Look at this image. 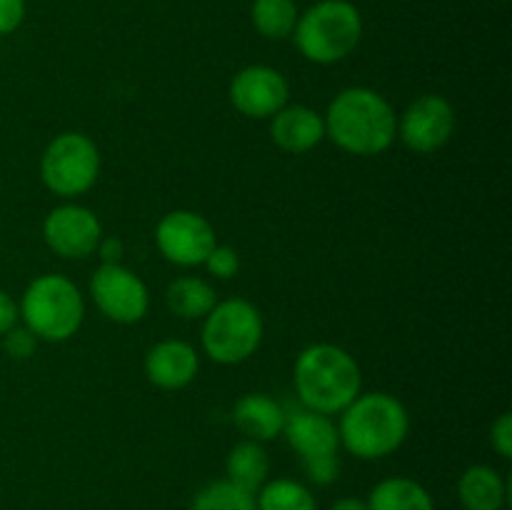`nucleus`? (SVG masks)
Here are the masks:
<instances>
[{"instance_id": "obj_1", "label": "nucleus", "mask_w": 512, "mask_h": 510, "mask_svg": "<svg viewBox=\"0 0 512 510\" xmlns=\"http://www.w3.org/2000/svg\"><path fill=\"white\" fill-rule=\"evenodd\" d=\"M323 120L325 135L353 155H380L398 135L393 105L370 88H348L335 95Z\"/></svg>"}, {"instance_id": "obj_2", "label": "nucleus", "mask_w": 512, "mask_h": 510, "mask_svg": "<svg viewBox=\"0 0 512 510\" xmlns=\"http://www.w3.org/2000/svg\"><path fill=\"white\" fill-rule=\"evenodd\" d=\"M295 390L315 413H343L360 395V368L348 350L330 343L305 348L295 360Z\"/></svg>"}, {"instance_id": "obj_3", "label": "nucleus", "mask_w": 512, "mask_h": 510, "mask_svg": "<svg viewBox=\"0 0 512 510\" xmlns=\"http://www.w3.org/2000/svg\"><path fill=\"white\" fill-rule=\"evenodd\" d=\"M408 410L388 393L358 395L340 420V443L360 460H378L395 453L408 435Z\"/></svg>"}, {"instance_id": "obj_4", "label": "nucleus", "mask_w": 512, "mask_h": 510, "mask_svg": "<svg viewBox=\"0 0 512 510\" xmlns=\"http://www.w3.org/2000/svg\"><path fill=\"white\" fill-rule=\"evenodd\" d=\"M298 50L310 63L330 65L348 58L363 38L360 10L348 0H320L305 10L293 30Z\"/></svg>"}, {"instance_id": "obj_5", "label": "nucleus", "mask_w": 512, "mask_h": 510, "mask_svg": "<svg viewBox=\"0 0 512 510\" xmlns=\"http://www.w3.org/2000/svg\"><path fill=\"white\" fill-rule=\"evenodd\" d=\"M85 303L73 280L65 275H40L28 285L20 303V318L25 328L40 340L63 343L78 333L83 323Z\"/></svg>"}, {"instance_id": "obj_6", "label": "nucleus", "mask_w": 512, "mask_h": 510, "mask_svg": "<svg viewBox=\"0 0 512 510\" xmlns=\"http://www.w3.org/2000/svg\"><path fill=\"white\" fill-rule=\"evenodd\" d=\"M260 340H263V315L248 300H223L205 315L203 348L215 363H243L258 350Z\"/></svg>"}, {"instance_id": "obj_7", "label": "nucleus", "mask_w": 512, "mask_h": 510, "mask_svg": "<svg viewBox=\"0 0 512 510\" xmlns=\"http://www.w3.org/2000/svg\"><path fill=\"white\" fill-rule=\"evenodd\" d=\"M98 173L100 153L93 140L83 133H60L45 148L40 160L43 183L63 198H73L93 188Z\"/></svg>"}, {"instance_id": "obj_8", "label": "nucleus", "mask_w": 512, "mask_h": 510, "mask_svg": "<svg viewBox=\"0 0 512 510\" xmlns=\"http://www.w3.org/2000/svg\"><path fill=\"white\" fill-rule=\"evenodd\" d=\"M95 305L113 323H138L148 313V288L133 270L120 263H103L90 280Z\"/></svg>"}, {"instance_id": "obj_9", "label": "nucleus", "mask_w": 512, "mask_h": 510, "mask_svg": "<svg viewBox=\"0 0 512 510\" xmlns=\"http://www.w3.org/2000/svg\"><path fill=\"white\" fill-rule=\"evenodd\" d=\"M155 243L165 260L175 265H203L215 248V230L208 220L193 210H173L155 230Z\"/></svg>"}, {"instance_id": "obj_10", "label": "nucleus", "mask_w": 512, "mask_h": 510, "mask_svg": "<svg viewBox=\"0 0 512 510\" xmlns=\"http://www.w3.org/2000/svg\"><path fill=\"white\" fill-rule=\"evenodd\" d=\"M43 238L60 258L80 260L98 250L103 228L93 210L83 205H60L50 210L43 223Z\"/></svg>"}, {"instance_id": "obj_11", "label": "nucleus", "mask_w": 512, "mask_h": 510, "mask_svg": "<svg viewBox=\"0 0 512 510\" xmlns=\"http://www.w3.org/2000/svg\"><path fill=\"white\" fill-rule=\"evenodd\" d=\"M400 138L415 153H435L455 130V110L443 95H420L403 113L398 125Z\"/></svg>"}, {"instance_id": "obj_12", "label": "nucleus", "mask_w": 512, "mask_h": 510, "mask_svg": "<svg viewBox=\"0 0 512 510\" xmlns=\"http://www.w3.org/2000/svg\"><path fill=\"white\" fill-rule=\"evenodd\" d=\"M230 100L248 118H273L288 105V83L268 65H248L230 83Z\"/></svg>"}, {"instance_id": "obj_13", "label": "nucleus", "mask_w": 512, "mask_h": 510, "mask_svg": "<svg viewBox=\"0 0 512 510\" xmlns=\"http://www.w3.org/2000/svg\"><path fill=\"white\" fill-rule=\"evenodd\" d=\"M198 353L183 340H163L145 355V375L163 390H180L198 375Z\"/></svg>"}, {"instance_id": "obj_14", "label": "nucleus", "mask_w": 512, "mask_h": 510, "mask_svg": "<svg viewBox=\"0 0 512 510\" xmlns=\"http://www.w3.org/2000/svg\"><path fill=\"white\" fill-rule=\"evenodd\" d=\"M283 435L285 440H288L290 448H293L303 460L315 458V455L338 453V425H335L328 415L315 413V410L310 408L285 413Z\"/></svg>"}, {"instance_id": "obj_15", "label": "nucleus", "mask_w": 512, "mask_h": 510, "mask_svg": "<svg viewBox=\"0 0 512 510\" xmlns=\"http://www.w3.org/2000/svg\"><path fill=\"white\" fill-rule=\"evenodd\" d=\"M270 135L285 153H308L325 138V120L308 105H285L273 115Z\"/></svg>"}, {"instance_id": "obj_16", "label": "nucleus", "mask_w": 512, "mask_h": 510, "mask_svg": "<svg viewBox=\"0 0 512 510\" xmlns=\"http://www.w3.org/2000/svg\"><path fill=\"white\" fill-rule=\"evenodd\" d=\"M233 420L240 433L245 435V440L268 443V440L278 438L283 433L285 410L270 395L248 393L235 403Z\"/></svg>"}, {"instance_id": "obj_17", "label": "nucleus", "mask_w": 512, "mask_h": 510, "mask_svg": "<svg viewBox=\"0 0 512 510\" xmlns=\"http://www.w3.org/2000/svg\"><path fill=\"white\" fill-rule=\"evenodd\" d=\"M458 498L465 510H503L508 485L490 465H470L458 480Z\"/></svg>"}, {"instance_id": "obj_18", "label": "nucleus", "mask_w": 512, "mask_h": 510, "mask_svg": "<svg viewBox=\"0 0 512 510\" xmlns=\"http://www.w3.org/2000/svg\"><path fill=\"white\" fill-rule=\"evenodd\" d=\"M365 503H368V510H435L428 488L403 475L380 480Z\"/></svg>"}, {"instance_id": "obj_19", "label": "nucleus", "mask_w": 512, "mask_h": 510, "mask_svg": "<svg viewBox=\"0 0 512 510\" xmlns=\"http://www.w3.org/2000/svg\"><path fill=\"white\" fill-rule=\"evenodd\" d=\"M225 473H228L230 483L240 485V488L255 495L268 483L270 458L263 445L255 443V440H243V443L233 445V450L228 453Z\"/></svg>"}, {"instance_id": "obj_20", "label": "nucleus", "mask_w": 512, "mask_h": 510, "mask_svg": "<svg viewBox=\"0 0 512 510\" xmlns=\"http://www.w3.org/2000/svg\"><path fill=\"white\" fill-rule=\"evenodd\" d=\"M165 300H168V308L175 315L188 320L205 318L213 310V305L218 303L213 285L205 283L203 278H193V275L173 280L168 293H165Z\"/></svg>"}, {"instance_id": "obj_21", "label": "nucleus", "mask_w": 512, "mask_h": 510, "mask_svg": "<svg viewBox=\"0 0 512 510\" xmlns=\"http://www.w3.org/2000/svg\"><path fill=\"white\" fill-rule=\"evenodd\" d=\"M258 510H318L313 490L290 478H278L265 483L255 495Z\"/></svg>"}, {"instance_id": "obj_22", "label": "nucleus", "mask_w": 512, "mask_h": 510, "mask_svg": "<svg viewBox=\"0 0 512 510\" xmlns=\"http://www.w3.org/2000/svg\"><path fill=\"white\" fill-rule=\"evenodd\" d=\"M298 18L300 13L295 0H255L253 3L255 30L268 40H285L293 35Z\"/></svg>"}, {"instance_id": "obj_23", "label": "nucleus", "mask_w": 512, "mask_h": 510, "mask_svg": "<svg viewBox=\"0 0 512 510\" xmlns=\"http://www.w3.org/2000/svg\"><path fill=\"white\" fill-rule=\"evenodd\" d=\"M190 510H258L255 495L243 490L240 485L225 480H215L195 493Z\"/></svg>"}, {"instance_id": "obj_24", "label": "nucleus", "mask_w": 512, "mask_h": 510, "mask_svg": "<svg viewBox=\"0 0 512 510\" xmlns=\"http://www.w3.org/2000/svg\"><path fill=\"white\" fill-rule=\"evenodd\" d=\"M303 470L308 475L310 483L315 485H333L340 475V458L338 453L330 455H315V458L303 460Z\"/></svg>"}, {"instance_id": "obj_25", "label": "nucleus", "mask_w": 512, "mask_h": 510, "mask_svg": "<svg viewBox=\"0 0 512 510\" xmlns=\"http://www.w3.org/2000/svg\"><path fill=\"white\" fill-rule=\"evenodd\" d=\"M208 265L210 273L215 275V278H233V275H238L240 270V255L235 253V248H230V245H215L213 250H210V255L205 258V263Z\"/></svg>"}, {"instance_id": "obj_26", "label": "nucleus", "mask_w": 512, "mask_h": 510, "mask_svg": "<svg viewBox=\"0 0 512 510\" xmlns=\"http://www.w3.org/2000/svg\"><path fill=\"white\" fill-rule=\"evenodd\" d=\"M490 443L498 450L500 458L510 460L512 458V415L503 413L490 428Z\"/></svg>"}, {"instance_id": "obj_27", "label": "nucleus", "mask_w": 512, "mask_h": 510, "mask_svg": "<svg viewBox=\"0 0 512 510\" xmlns=\"http://www.w3.org/2000/svg\"><path fill=\"white\" fill-rule=\"evenodd\" d=\"M5 338V350H8L13 358H30L35 350V335L28 328H13L3 335Z\"/></svg>"}, {"instance_id": "obj_28", "label": "nucleus", "mask_w": 512, "mask_h": 510, "mask_svg": "<svg viewBox=\"0 0 512 510\" xmlns=\"http://www.w3.org/2000/svg\"><path fill=\"white\" fill-rule=\"evenodd\" d=\"M25 18V0H0V35H10Z\"/></svg>"}, {"instance_id": "obj_29", "label": "nucleus", "mask_w": 512, "mask_h": 510, "mask_svg": "<svg viewBox=\"0 0 512 510\" xmlns=\"http://www.w3.org/2000/svg\"><path fill=\"white\" fill-rule=\"evenodd\" d=\"M18 318H20V310L18 305H15V300L10 298L5 290H0V335L13 330L15 323H18Z\"/></svg>"}, {"instance_id": "obj_30", "label": "nucleus", "mask_w": 512, "mask_h": 510, "mask_svg": "<svg viewBox=\"0 0 512 510\" xmlns=\"http://www.w3.org/2000/svg\"><path fill=\"white\" fill-rule=\"evenodd\" d=\"M98 253L103 255L105 263H118L120 255H123V243L118 238H100Z\"/></svg>"}, {"instance_id": "obj_31", "label": "nucleus", "mask_w": 512, "mask_h": 510, "mask_svg": "<svg viewBox=\"0 0 512 510\" xmlns=\"http://www.w3.org/2000/svg\"><path fill=\"white\" fill-rule=\"evenodd\" d=\"M328 510H368V503L360 498H338Z\"/></svg>"}]
</instances>
